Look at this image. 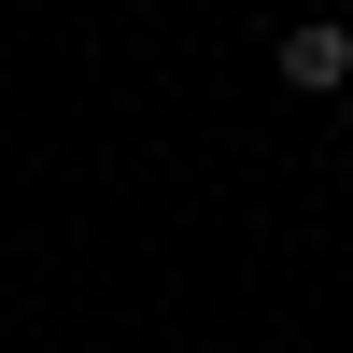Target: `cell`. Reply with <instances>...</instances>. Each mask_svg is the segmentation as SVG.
<instances>
[{"label":"cell","instance_id":"6da1fadb","mask_svg":"<svg viewBox=\"0 0 353 353\" xmlns=\"http://www.w3.org/2000/svg\"><path fill=\"white\" fill-rule=\"evenodd\" d=\"M283 85H297V99H353V28L339 14H297L283 28Z\"/></svg>","mask_w":353,"mask_h":353},{"label":"cell","instance_id":"7a4b0ae2","mask_svg":"<svg viewBox=\"0 0 353 353\" xmlns=\"http://www.w3.org/2000/svg\"><path fill=\"white\" fill-rule=\"evenodd\" d=\"M339 128H353V99H339Z\"/></svg>","mask_w":353,"mask_h":353}]
</instances>
